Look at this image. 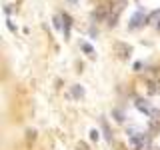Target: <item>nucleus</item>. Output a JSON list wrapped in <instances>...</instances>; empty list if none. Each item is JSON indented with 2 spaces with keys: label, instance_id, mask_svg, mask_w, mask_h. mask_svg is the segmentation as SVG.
<instances>
[{
  "label": "nucleus",
  "instance_id": "f257e3e1",
  "mask_svg": "<svg viewBox=\"0 0 160 150\" xmlns=\"http://www.w3.org/2000/svg\"><path fill=\"white\" fill-rule=\"evenodd\" d=\"M144 20H146V16H144V14L142 12H138V14H134V18L132 20H130V28H138V26H142V24H144Z\"/></svg>",
  "mask_w": 160,
  "mask_h": 150
},
{
  "label": "nucleus",
  "instance_id": "f03ea898",
  "mask_svg": "<svg viewBox=\"0 0 160 150\" xmlns=\"http://www.w3.org/2000/svg\"><path fill=\"white\" fill-rule=\"evenodd\" d=\"M148 20H150V22H154V24L158 26V24H160V22H158V20H160V10H156V12H152V14H150V18H148Z\"/></svg>",
  "mask_w": 160,
  "mask_h": 150
},
{
  "label": "nucleus",
  "instance_id": "7ed1b4c3",
  "mask_svg": "<svg viewBox=\"0 0 160 150\" xmlns=\"http://www.w3.org/2000/svg\"><path fill=\"white\" fill-rule=\"evenodd\" d=\"M72 92H74V96H84V90L80 88V86H74V90H72Z\"/></svg>",
  "mask_w": 160,
  "mask_h": 150
},
{
  "label": "nucleus",
  "instance_id": "20e7f679",
  "mask_svg": "<svg viewBox=\"0 0 160 150\" xmlns=\"http://www.w3.org/2000/svg\"><path fill=\"white\" fill-rule=\"evenodd\" d=\"M82 48H84V52L92 54V46H90V44H86V42H84V44H82Z\"/></svg>",
  "mask_w": 160,
  "mask_h": 150
},
{
  "label": "nucleus",
  "instance_id": "39448f33",
  "mask_svg": "<svg viewBox=\"0 0 160 150\" xmlns=\"http://www.w3.org/2000/svg\"><path fill=\"white\" fill-rule=\"evenodd\" d=\"M90 138H92V140H98V132H96V130H92V132H90Z\"/></svg>",
  "mask_w": 160,
  "mask_h": 150
},
{
  "label": "nucleus",
  "instance_id": "423d86ee",
  "mask_svg": "<svg viewBox=\"0 0 160 150\" xmlns=\"http://www.w3.org/2000/svg\"><path fill=\"white\" fill-rule=\"evenodd\" d=\"M78 150H88V146H86L84 142H80V144H78Z\"/></svg>",
  "mask_w": 160,
  "mask_h": 150
},
{
  "label": "nucleus",
  "instance_id": "0eeeda50",
  "mask_svg": "<svg viewBox=\"0 0 160 150\" xmlns=\"http://www.w3.org/2000/svg\"><path fill=\"white\" fill-rule=\"evenodd\" d=\"M72 2H74V0H72Z\"/></svg>",
  "mask_w": 160,
  "mask_h": 150
}]
</instances>
